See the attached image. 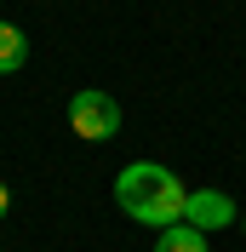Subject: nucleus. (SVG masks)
<instances>
[{
  "mask_svg": "<svg viewBox=\"0 0 246 252\" xmlns=\"http://www.w3.org/2000/svg\"><path fill=\"white\" fill-rule=\"evenodd\" d=\"M115 201H121V212L132 223H143V229H172V223H184V201L189 189L178 184V172L172 166H160V160H132L121 178H115Z\"/></svg>",
  "mask_w": 246,
  "mask_h": 252,
  "instance_id": "nucleus-1",
  "label": "nucleus"
},
{
  "mask_svg": "<svg viewBox=\"0 0 246 252\" xmlns=\"http://www.w3.org/2000/svg\"><path fill=\"white\" fill-rule=\"evenodd\" d=\"M241 229H246V212H241Z\"/></svg>",
  "mask_w": 246,
  "mask_h": 252,
  "instance_id": "nucleus-7",
  "label": "nucleus"
},
{
  "mask_svg": "<svg viewBox=\"0 0 246 252\" xmlns=\"http://www.w3.org/2000/svg\"><path fill=\"white\" fill-rule=\"evenodd\" d=\"M23 63H29V34L0 17V75H17Z\"/></svg>",
  "mask_w": 246,
  "mask_h": 252,
  "instance_id": "nucleus-4",
  "label": "nucleus"
},
{
  "mask_svg": "<svg viewBox=\"0 0 246 252\" xmlns=\"http://www.w3.org/2000/svg\"><path fill=\"white\" fill-rule=\"evenodd\" d=\"M235 218H241V212H235V201L223 189H189V201H184V223L189 229L212 235V229H229Z\"/></svg>",
  "mask_w": 246,
  "mask_h": 252,
  "instance_id": "nucleus-3",
  "label": "nucleus"
},
{
  "mask_svg": "<svg viewBox=\"0 0 246 252\" xmlns=\"http://www.w3.org/2000/svg\"><path fill=\"white\" fill-rule=\"evenodd\" d=\"M6 206H12V195H6V184H0V218H6Z\"/></svg>",
  "mask_w": 246,
  "mask_h": 252,
  "instance_id": "nucleus-6",
  "label": "nucleus"
},
{
  "mask_svg": "<svg viewBox=\"0 0 246 252\" xmlns=\"http://www.w3.org/2000/svg\"><path fill=\"white\" fill-rule=\"evenodd\" d=\"M69 132L75 138H86V143H109L115 132H121V103L109 92H75L69 97Z\"/></svg>",
  "mask_w": 246,
  "mask_h": 252,
  "instance_id": "nucleus-2",
  "label": "nucleus"
},
{
  "mask_svg": "<svg viewBox=\"0 0 246 252\" xmlns=\"http://www.w3.org/2000/svg\"><path fill=\"white\" fill-rule=\"evenodd\" d=\"M154 252H206V235L189 229V223H172V229L154 235Z\"/></svg>",
  "mask_w": 246,
  "mask_h": 252,
  "instance_id": "nucleus-5",
  "label": "nucleus"
}]
</instances>
